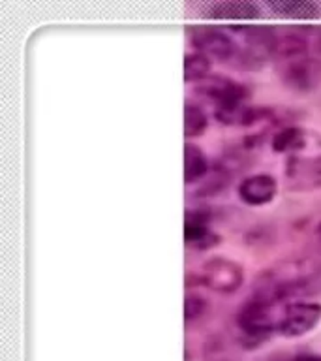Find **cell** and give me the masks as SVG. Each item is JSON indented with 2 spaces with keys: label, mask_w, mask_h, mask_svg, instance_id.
<instances>
[{
  "label": "cell",
  "mask_w": 321,
  "mask_h": 361,
  "mask_svg": "<svg viewBox=\"0 0 321 361\" xmlns=\"http://www.w3.org/2000/svg\"><path fill=\"white\" fill-rule=\"evenodd\" d=\"M310 55V45L308 39L304 38L303 34L298 32H286L278 34L275 45V55L272 59L276 61V64L286 61H293V59H298V56Z\"/></svg>",
  "instance_id": "4fadbf2b"
},
{
  "label": "cell",
  "mask_w": 321,
  "mask_h": 361,
  "mask_svg": "<svg viewBox=\"0 0 321 361\" xmlns=\"http://www.w3.org/2000/svg\"><path fill=\"white\" fill-rule=\"evenodd\" d=\"M278 75L286 87L297 92H308L321 83V59L312 55L276 64Z\"/></svg>",
  "instance_id": "8992f818"
},
{
  "label": "cell",
  "mask_w": 321,
  "mask_h": 361,
  "mask_svg": "<svg viewBox=\"0 0 321 361\" xmlns=\"http://www.w3.org/2000/svg\"><path fill=\"white\" fill-rule=\"evenodd\" d=\"M315 235L320 237V241H321V222L317 224V228H315Z\"/></svg>",
  "instance_id": "d6986e66"
},
{
  "label": "cell",
  "mask_w": 321,
  "mask_h": 361,
  "mask_svg": "<svg viewBox=\"0 0 321 361\" xmlns=\"http://www.w3.org/2000/svg\"><path fill=\"white\" fill-rule=\"evenodd\" d=\"M207 17L214 21H227L231 25H244L248 21L258 19L261 10L258 4L248 2V0H222V2H213L205 10Z\"/></svg>",
  "instance_id": "30bf717a"
},
{
  "label": "cell",
  "mask_w": 321,
  "mask_h": 361,
  "mask_svg": "<svg viewBox=\"0 0 321 361\" xmlns=\"http://www.w3.org/2000/svg\"><path fill=\"white\" fill-rule=\"evenodd\" d=\"M184 243L194 250H208L220 245V235L210 228V216L203 209L186 211Z\"/></svg>",
  "instance_id": "ba28073f"
},
{
  "label": "cell",
  "mask_w": 321,
  "mask_h": 361,
  "mask_svg": "<svg viewBox=\"0 0 321 361\" xmlns=\"http://www.w3.org/2000/svg\"><path fill=\"white\" fill-rule=\"evenodd\" d=\"M201 284L216 293H235L244 284V267L227 256H213L201 265Z\"/></svg>",
  "instance_id": "277c9868"
},
{
  "label": "cell",
  "mask_w": 321,
  "mask_h": 361,
  "mask_svg": "<svg viewBox=\"0 0 321 361\" xmlns=\"http://www.w3.org/2000/svg\"><path fill=\"white\" fill-rule=\"evenodd\" d=\"M188 38L194 49L222 62H233L239 49V42L225 28L213 27V25L188 27Z\"/></svg>",
  "instance_id": "7a4b0ae2"
},
{
  "label": "cell",
  "mask_w": 321,
  "mask_h": 361,
  "mask_svg": "<svg viewBox=\"0 0 321 361\" xmlns=\"http://www.w3.org/2000/svg\"><path fill=\"white\" fill-rule=\"evenodd\" d=\"M310 143L308 132L301 126H295V124H289V126H284L276 132L272 137H270V147L272 151L278 152V154H297L304 149V147Z\"/></svg>",
  "instance_id": "8fae6325"
},
{
  "label": "cell",
  "mask_w": 321,
  "mask_h": 361,
  "mask_svg": "<svg viewBox=\"0 0 321 361\" xmlns=\"http://www.w3.org/2000/svg\"><path fill=\"white\" fill-rule=\"evenodd\" d=\"M270 11L276 16L298 19V21H310L320 16V4L312 0H272L267 4Z\"/></svg>",
  "instance_id": "7c38bea8"
},
{
  "label": "cell",
  "mask_w": 321,
  "mask_h": 361,
  "mask_svg": "<svg viewBox=\"0 0 321 361\" xmlns=\"http://www.w3.org/2000/svg\"><path fill=\"white\" fill-rule=\"evenodd\" d=\"M321 322V303L291 301L282 307L276 333L286 338H298L310 333Z\"/></svg>",
  "instance_id": "3957f363"
},
{
  "label": "cell",
  "mask_w": 321,
  "mask_h": 361,
  "mask_svg": "<svg viewBox=\"0 0 321 361\" xmlns=\"http://www.w3.org/2000/svg\"><path fill=\"white\" fill-rule=\"evenodd\" d=\"M213 59L197 49H188L184 55V79L186 83H199L210 75Z\"/></svg>",
  "instance_id": "9a60e30c"
},
{
  "label": "cell",
  "mask_w": 321,
  "mask_h": 361,
  "mask_svg": "<svg viewBox=\"0 0 321 361\" xmlns=\"http://www.w3.org/2000/svg\"><path fill=\"white\" fill-rule=\"evenodd\" d=\"M210 171V162L201 147L186 141L184 143V180L186 185H194Z\"/></svg>",
  "instance_id": "5bb4252c"
},
{
  "label": "cell",
  "mask_w": 321,
  "mask_h": 361,
  "mask_svg": "<svg viewBox=\"0 0 321 361\" xmlns=\"http://www.w3.org/2000/svg\"><path fill=\"white\" fill-rule=\"evenodd\" d=\"M208 126V115L197 102L186 100L184 104V135L186 140H196Z\"/></svg>",
  "instance_id": "2e32d148"
},
{
  "label": "cell",
  "mask_w": 321,
  "mask_h": 361,
  "mask_svg": "<svg viewBox=\"0 0 321 361\" xmlns=\"http://www.w3.org/2000/svg\"><path fill=\"white\" fill-rule=\"evenodd\" d=\"M293 361H321V355L317 354H303V355H297Z\"/></svg>",
  "instance_id": "ac0fdd59"
},
{
  "label": "cell",
  "mask_w": 321,
  "mask_h": 361,
  "mask_svg": "<svg viewBox=\"0 0 321 361\" xmlns=\"http://www.w3.org/2000/svg\"><path fill=\"white\" fill-rule=\"evenodd\" d=\"M278 194V180L270 173H253L242 177L237 186V196L244 205L261 207L267 205Z\"/></svg>",
  "instance_id": "9c48e42d"
},
{
  "label": "cell",
  "mask_w": 321,
  "mask_h": 361,
  "mask_svg": "<svg viewBox=\"0 0 321 361\" xmlns=\"http://www.w3.org/2000/svg\"><path fill=\"white\" fill-rule=\"evenodd\" d=\"M276 307L278 303L275 301L253 293L237 312V329L242 333V337L252 343H259V341L270 337L276 331L282 312V310L276 312Z\"/></svg>",
  "instance_id": "6da1fadb"
},
{
  "label": "cell",
  "mask_w": 321,
  "mask_h": 361,
  "mask_svg": "<svg viewBox=\"0 0 321 361\" xmlns=\"http://www.w3.org/2000/svg\"><path fill=\"white\" fill-rule=\"evenodd\" d=\"M306 147L286 160L284 175L293 190L321 188V145L314 152H306Z\"/></svg>",
  "instance_id": "5b68a950"
},
{
  "label": "cell",
  "mask_w": 321,
  "mask_h": 361,
  "mask_svg": "<svg viewBox=\"0 0 321 361\" xmlns=\"http://www.w3.org/2000/svg\"><path fill=\"white\" fill-rule=\"evenodd\" d=\"M196 92L201 96L203 100L210 102L214 109L222 106H231V104L248 102V96H250L244 85L235 81V79L220 75V73H213L207 79L196 83Z\"/></svg>",
  "instance_id": "52a82bcc"
},
{
  "label": "cell",
  "mask_w": 321,
  "mask_h": 361,
  "mask_svg": "<svg viewBox=\"0 0 321 361\" xmlns=\"http://www.w3.org/2000/svg\"><path fill=\"white\" fill-rule=\"evenodd\" d=\"M208 309V301L203 298L201 293L188 292L184 298V320L186 324L201 320Z\"/></svg>",
  "instance_id": "e0dca14e"
}]
</instances>
